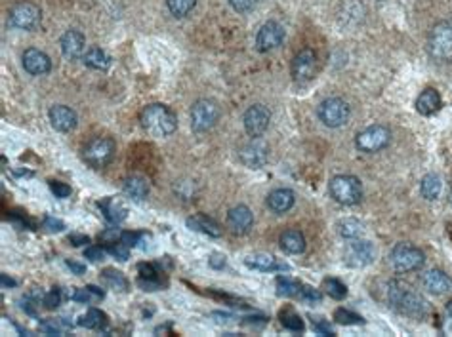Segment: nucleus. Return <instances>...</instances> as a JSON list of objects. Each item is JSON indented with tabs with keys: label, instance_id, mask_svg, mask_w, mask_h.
I'll list each match as a JSON object with an SVG mask.
<instances>
[{
	"label": "nucleus",
	"instance_id": "de8ad7c7",
	"mask_svg": "<svg viewBox=\"0 0 452 337\" xmlns=\"http://www.w3.org/2000/svg\"><path fill=\"white\" fill-rule=\"evenodd\" d=\"M44 227L48 231H52V233H60V231L65 229V223L61 221V219H55V217H46L44 219Z\"/></svg>",
	"mask_w": 452,
	"mask_h": 337
},
{
	"label": "nucleus",
	"instance_id": "58836bf2",
	"mask_svg": "<svg viewBox=\"0 0 452 337\" xmlns=\"http://www.w3.org/2000/svg\"><path fill=\"white\" fill-rule=\"evenodd\" d=\"M334 320H336L338 324H345V326L365 322V318L359 317V315H355V312H351V310L347 309H338L336 312H334Z\"/></svg>",
	"mask_w": 452,
	"mask_h": 337
},
{
	"label": "nucleus",
	"instance_id": "aec40b11",
	"mask_svg": "<svg viewBox=\"0 0 452 337\" xmlns=\"http://www.w3.org/2000/svg\"><path fill=\"white\" fill-rule=\"evenodd\" d=\"M50 122L60 132H71L77 126L79 118H77V113L73 109L65 107V105H54L50 109Z\"/></svg>",
	"mask_w": 452,
	"mask_h": 337
},
{
	"label": "nucleus",
	"instance_id": "4468645a",
	"mask_svg": "<svg viewBox=\"0 0 452 337\" xmlns=\"http://www.w3.org/2000/svg\"><path fill=\"white\" fill-rule=\"evenodd\" d=\"M243 122L246 134L252 135V137H260V135L265 134V130L270 128L271 113L263 105H252V107L246 109Z\"/></svg>",
	"mask_w": 452,
	"mask_h": 337
},
{
	"label": "nucleus",
	"instance_id": "ddd939ff",
	"mask_svg": "<svg viewBox=\"0 0 452 337\" xmlns=\"http://www.w3.org/2000/svg\"><path fill=\"white\" fill-rule=\"evenodd\" d=\"M239 158L244 166L256 170L262 168L263 164L270 158V147L267 143L260 139V137H252V142H248L241 151H239Z\"/></svg>",
	"mask_w": 452,
	"mask_h": 337
},
{
	"label": "nucleus",
	"instance_id": "7c9ffc66",
	"mask_svg": "<svg viewBox=\"0 0 452 337\" xmlns=\"http://www.w3.org/2000/svg\"><path fill=\"white\" fill-rule=\"evenodd\" d=\"M102 278H103V282L107 284L111 290H115V291L128 290V280H126V277H124L122 273H119V270L105 269L102 273Z\"/></svg>",
	"mask_w": 452,
	"mask_h": 337
},
{
	"label": "nucleus",
	"instance_id": "c756f323",
	"mask_svg": "<svg viewBox=\"0 0 452 337\" xmlns=\"http://www.w3.org/2000/svg\"><path fill=\"white\" fill-rule=\"evenodd\" d=\"M79 324L84 326V328H90V330H102L103 326L107 324V317H105V312L98 309H90L86 315H82L79 318Z\"/></svg>",
	"mask_w": 452,
	"mask_h": 337
},
{
	"label": "nucleus",
	"instance_id": "09e8293b",
	"mask_svg": "<svg viewBox=\"0 0 452 337\" xmlns=\"http://www.w3.org/2000/svg\"><path fill=\"white\" fill-rule=\"evenodd\" d=\"M121 235L122 233H119L117 229H109V231H105L102 236H100V240H103V242L109 246V244H115L117 240H121Z\"/></svg>",
	"mask_w": 452,
	"mask_h": 337
},
{
	"label": "nucleus",
	"instance_id": "412c9836",
	"mask_svg": "<svg viewBox=\"0 0 452 337\" xmlns=\"http://www.w3.org/2000/svg\"><path fill=\"white\" fill-rule=\"evenodd\" d=\"M244 263L248 265L250 269L263 270V273H273V270H288L291 267L283 261H279L275 256L270 254H254L244 259Z\"/></svg>",
	"mask_w": 452,
	"mask_h": 337
},
{
	"label": "nucleus",
	"instance_id": "2f4dec72",
	"mask_svg": "<svg viewBox=\"0 0 452 337\" xmlns=\"http://www.w3.org/2000/svg\"><path fill=\"white\" fill-rule=\"evenodd\" d=\"M338 233L340 236H344V238H359V236L363 235V225L357 219H353V217H345L342 221H338Z\"/></svg>",
	"mask_w": 452,
	"mask_h": 337
},
{
	"label": "nucleus",
	"instance_id": "dca6fc26",
	"mask_svg": "<svg viewBox=\"0 0 452 337\" xmlns=\"http://www.w3.org/2000/svg\"><path fill=\"white\" fill-rule=\"evenodd\" d=\"M61 52L67 60H79V57H84V48H86V39L81 31H74V29H69L63 33L61 36Z\"/></svg>",
	"mask_w": 452,
	"mask_h": 337
},
{
	"label": "nucleus",
	"instance_id": "423d86ee",
	"mask_svg": "<svg viewBox=\"0 0 452 337\" xmlns=\"http://www.w3.org/2000/svg\"><path fill=\"white\" fill-rule=\"evenodd\" d=\"M350 105L342 97H326L321 102L317 109L319 121L323 122L326 128H340L350 121Z\"/></svg>",
	"mask_w": 452,
	"mask_h": 337
},
{
	"label": "nucleus",
	"instance_id": "f3484780",
	"mask_svg": "<svg viewBox=\"0 0 452 337\" xmlns=\"http://www.w3.org/2000/svg\"><path fill=\"white\" fill-rule=\"evenodd\" d=\"M254 225V216L250 212L248 206H235L230 209L227 214V227L231 229L233 235H246Z\"/></svg>",
	"mask_w": 452,
	"mask_h": 337
},
{
	"label": "nucleus",
	"instance_id": "bb28decb",
	"mask_svg": "<svg viewBox=\"0 0 452 337\" xmlns=\"http://www.w3.org/2000/svg\"><path fill=\"white\" fill-rule=\"evenodd\" d=\"M122 189H124V193H126L132 200H143V198L149 195V183L145 181L143 177L132 176L124 179Z\"/></svg>",
	"mask_w": 452,
	"mask_h": 337
},
{
	"label": "nucleus",
	"instance_id": "a18cd8bd",
	"mask_svg": "<svg viewBox=\"0 0 452 337\" xmlns=\"http://www.w3.org/2000/svg\"><path fill=\"white\" fill-rule=\"evenodd\" d=\"M145 235H142V233H122L121 235V242H124L126 244V246H132V248H134V246H138V244H142V238Z\"/></svg>",
	"mask_w": 452,
	"mask_h": 337
},
{
	"label": "nucleus",
	"instance_id": "a211bd4d",
	"mask_svg": "<svg viewBox=\"0 0 452 337\" xmlns=\"http://www.w3.org/2000/svg\"><path fill=\"white\" fill-rule=\"evenodd\" d=\"M21 60H23L25 71H27L29 74H34V76L50 73V69H52L50 57H48L42 50H39V48H29V50H25V54H23Z\"/></svg>",
	"mask_w": 452,
	"mask_h": 337
},
{
	"label": "nucleus",
	"instance_id": "b1692460",
	"mask_svg": "<svg viewBox=\"0 0 452 337\" xmlns=\"http://www.w3.org/2000/svg\"><path fill=\"white\" fill-rule=\"evenodd\" d=\"M100 209L103 212L105 219H107L109 223H115V225L124 221V219H126V214H128V212H126V206H124L121 200L113 198V196L103 198L102 202H100Z\"/></svg>",
	"mask_w": 452,
	"mask_h": 337
},
{
	"label": "nucleus",
	"instance_id": "20e7f679",
	"mask_svg": "<svg viewBox=\"0 0 452 337\" xmlns=\"http://www.w3.org/2000/svg\"><path fill=\"white\" fill-rule=\"evenodd\" d=\"M331 196L342 206H353L361 202L363 187L355 176H334L328 183Z\"/></svg>",
	"mask_w": 452,
	"mask_h": 337
},
{
	"label": "nucleus",
	"instance_id": "c85d7f7f",
	"mask_svg": "<svg viewBox=\"0 0 452 337\" xmlns=\"http://www.w3.org/2000/svg\"><path fill=\"white\" fill-rule=\"evenodd\" d=\"M441 179L435 174H427V176L422 179L420 183V193L424 196L425 200H435L439 195H441Z\"/></svg>",
	"mask_w": 452,
	"mask_h": 337
},
{
	"label": "nucleus",
	"instance_id": "9d476101",
	"mask_svg": "<svg viewBox=\"0 0 452 337\" xmlns=\"http://www.w3.org/2000/svg\"><path fill=\"white\" fill-rule=\"evenodd\" d=\"M41 8H36L31 2H23V4H18L10 10L8 14V21L10 25L15 29H21V31H33V29L39 27L41 23Z\"/></svg>",
	"mask_w": 452,
	"mask_h": 337
},
{
	"label": "nucleus",
	"instance_id": "5701e85b",
	"mask_svg": "<svg viewBox=\"0 0 452 337\" xmlns=\"http://www.w3.org/2000/svg\"><path fill=\"white\" fill-rule=\"evenodd\" d=\"M441 103L443 102H441V95H439L437 90L425 88L424 92L418 95V99H416V111H418L420 115L432 116L441 109Z\"/></svg>",
	"mask_w": 452,
	"mask_h": 337
},
{
	"label": "nucleus",
	"instance_id": "8fccbe9b",
	"mask_svg": "<svg viewBox=\"0 0 452 337\" xmlns=\"http://www.w3.org/2000/svg\"><path fill=\"white\" fill-rule=\"evenodd\" d=\"M313 328L319 331V333H323V336H334V330L331 328V324H326L324 320H313Z\"/></svg>",
	"mask_w": 452,
	"mask_h": 337
},
{
	"label": "nucleus",
	"instance_id": "c9c22d12",
	"mask_svg": "<svg viewBox=\"0 0 452 337\" xmlns=\"http://www.w3.org/2000/svg\"><path fill=\"white\" fill-rule=\"evenodd\" d=\"M195 4L197 0H166V6L174 18H185L187 14H191Z\"/></svg>",
	"mask_w": 452,
	"mask_h": 337
},
{
	"label": "nucleus",
	"instance_id": "49530a36",
	"mask_svg": "<svg viewBox=\"0 0 452 337\" xmlns=\"http://www.w3.org/2000/svg\"><path fill=\"white\" fill-rule=\"evenodd\" d=\"M300 299H304V301H310V303H319L321 301V294L317 290H313L310 286H304V290H302V296Z\"/></svg>",
	"mask_w": 452,
	"mask_h": 337
},
{
	"label": "nucleus",
	"instance_id": "603ef678",
	"mask_svg": "<svg viewBox=\"0 0 452 337\" xmlns=\"http://www.w3.org/2000/svg\"><path fill=\"white\" fill-rule=\"evenodd\" d=\"M69 242L73 246H84V244H90V238L86 235H71L69 236Z\"/></svg>",
	"mask_w": 452,
	"mask_h": 337
},
{
	"label": "nucleus",
	"instance_id": "f03ea898",
	"mask_svg": "<svg viewBox=\"0 0 452 337\" xmlns=\"http://www.w3.org/2000/svg\"><path fill=\"white\" fill-rule=\"evenodd\" d=\"M142 126L155 137H166L178 128V118L166 105L151 103L142 111Z\"/></svg>",
	"mask_w": 452,
	"mask_h": 337
},
{
	"label": "nucleus",
	"instance_id": "a19ab883",
	"mask_svg": "<svg viewBox=\"0 0 452 337\" xmlns=\"http://www.w3.org/2000/svg\"><path fill=\"white\" fill-rule=\"evenodd\" d=\"M61 299H63V296H61V290H58V288H54L52 291H48L46 296L42 297V305L46 307V309H55V307H60Z\"/></svg>",
	"mask_w": 452,
	"mask_h": 337
},
{
	"label": "nucleus",
	"instance_id": "6e6552de",
	"mask_svg": "<svg viewBox=\"0 0 452 337\" xmlns=\"http://www.w3.org/2000/svg\"><path fill=\"white\" fill-rule=\"evenodd\" d=\"M115 156V142L109 137H94L92 142L86 143L82 149V158L90 164L92 168H103Z\"/></svg>",
	"mask_w": 452,
	"mask_h": 337
},
{
	"label": "nucleus",
	"instance_id": "a878e982",
	"mask_svg": "<svg viewBox=\"0 0 452 337\" xmlns=\"http://www.w3.org/2000/svg\"><path fill=\"white\" fill-rule=\"evenodd\" d=\"M187 227H191L193 231H199V233H204V235L214 236V238L222 236V227L214 219H210V217L203 216V214L190 217L187 219Z\"/></svg>",
	"mask_w": 452,
	"mask_h": 337
},
{
	"label": "nucleus",
	"instance_id": "0eeeda50",
	"mask_svg": "<svg viewBox=\"0 0 452 337\" xmlns=\"http://www.w3.org/2000/svg\"><path fill=\"white\" fill-rule=\"evenodd\" d=\"M392 143V130L382 124L368 126L363 132H359L355 137V145L363 153H378Z\"/></svg>",
	"mask_w": 452,
	"mask_h": 337
},
{
	"label": "nucleus",
	"instance_id": "864d4df0",
	"mask_svg": "<svg viewBox=\"0 0 452 337\" xmlns=\"http://www.w3.org/2000/svg\"><path fill=\"white\" fill-rule=\"evenodd\" d=\"M210 267H214V269H223L225 267V256H212L210 257Z\"/></svg>",
	"mask_w": 452,
	"mask_h": 337
},
{
	"label": "nucleus",
	"instance_id": "ea45409f",
	"mask_svg": "<svg viewBox=\"0 0 452 337\" xmlns=\"http://www.w3.org/2000/svg\"><path fill=\"white\" fill-rule=\"evenodd\" d=\"M107 252L113 257H117L119 261H126V259H128V246L124 242H121V240L115 244H109Z\"/></svg>",
	"mask_w": 452,
	"mask_h": 337
},
{
	"label": "nucleus",
	"instance_id": "393cba45",
	"mask_svg": "<svg viewBox=\"0 0 452 337\" xmlns=\"http://www.w3.org/2000/svg\"><path fill=\"white\" fill-rule=\"evenodd\" d=\"M279 242H281V248L286 254H292V256H298V254H302L305 249V236L302 231L298 229L284 231Z\"/></svg>",
	"mask_w": 452,
	"mask_h": 337
},
{
	"label": "nucleus",
	"instance_id": "72a5a7b5",
	"mask_svg": "<svg viewBox=\"0 0 452 337\" xmlns=\"http://www.w3.org/2000/svg\"><path fill=\"white\" fill-rule=\"evenodd\" d=\"M103 290L100 288H95V286H86V288H82V290H77L73 294L74 301H81V303H95V301H100L103 299Z\"/></svg>",
	"mask_w": 452,
	"mask_h": 337
},
{
	"label": "nucleus",
	"instance_id": "7ed1b4c3",
	"mask_svg": "<svg viewBox=\"0 0 452 337\" xmlns=\"http://www.w3.org/2000/svg\"><path fill=\"white\" fill-rule=\"evenodd\" d=\"M427 52L439 63H452V21H439L427 34Z\"/></svg>",
	"mask_w": 452,
	"mask_h": 337
},
{
	"label": "nucleus",
	"instance_id": "6e6d98bb",
	"mask_svg": "<svg viewBox=\"0 0 452 337\" xmlns=\"http://www.w3.org/2000/svg\"><path fill=\"white\" fill-rule=\"evenodd\" d=\"M2 284H4V286H15L14 280H12V278H8L6 275H2Z\"/></svg>",
	"mask_w": 452,
	"mask_h": 337
},
{
	"label": "nucleus",
	"instance_id": "e433bc0d",
	"mask_svg": "<svg viewBox=\"0 0 452 337\" xmlns=\"http://www.w3.org/2000/svg\"><path fill=\"white\" fill-rule=\"evenodd\" d=\"M41 330L44 333H50V336H61L65 333L67 330H71V324H67L63 318H50V320H44L41 324Z\"/></svg>",
	"mask_w": 452,
	"mask_h": 337
},
{
	"label": "nucleus",
	"instance_id": "9b49d317",
	"mask_svg": "<svg viewBox=\"0 0 452 337\" xmlns=\"http://www.w3.org/2000/svg\"><path fill=\"white\" fill-rule=\"evenodd\" d=\"M317 71V55L310 48L300 50L292 60L291 73L296 82H310Z\"/></svg>",
	"mask_w": 452,
	"mask_h": 337
},
{
	"label": "nucleus",
	"instance_id": "79ce46f5",
	"mask_svg": "<svg viewBox=\"0 0 452 337\" xmlns=\"http://www.w3.org/2000/svg\"><path fill=\"white\" fill-rule=\"evenodd\" d=\"M258 0H230L231 8L235 10V12H239V14H246V12H250L252 8L256 6Z\"/></svg>",
	"mask_w": 452,
	"mask_h": 337
},
{
	"label": "nucleus",
	"instance_id": "4be33fe9",
	"mask_svg": "<svg viewBox=\"0 0 452 337\" xmlns=\"http://www.w3.org/2000/svg\"><path fill=\"white\" fill-rule=\"evenodd\" d=\"M296 202V196L291 189H275L267 196V206L275 214H286Z\"/></svg>",
	"mask_w": 452,
	"mask_h": 337
},
{
	"label": "nucleus",
	"instance_id": "4d7b16f0",
	"mask_svg": "<svg viewBox=\"0 0 452 337\" xmlns=\"http://www.w3.org/2000/svg\"><path fill=\"white\" fill-rule=\"evenodd\" d=\"M446 312H448V317H452V299L446 303Z\"/></svg>",
	"mask_w": 452,
	"mask_h": 337
},
{
	"label": "nucleus",
	"instance_id": "f257e3e1",
	"mask_svg": "<svg viewBox=\"0 0 452 337\" xmlns=\"http://www.w3.org/2000/svg\"><path fill=\"white\" fill-rule=\"evenodd\" d=\"M387 299L393 309L399 310L401 315L412 318H424L430 312V303L424 297L412 290L411 286L393 280L387 286Z\"/></svg>",
	"mask_w": 452,
	"mask_h": 337
},
{
	"label": "nucleus",
	"instance_id": "f704fd0d",
	"mask_svg": "<svg viewBox=\"0 0 452 337\" xmlns=\"http://www.w3.org/2000/svg\"><path fill=\"white\" fill-rule=\"evenodd\" d=\"M281 324H283L286 330L291 331H304V320L300 318V315H296L292 309H284L281 310Z\"/></svg>",
	"mask_w": 452,
	"mask_h": 337
},
{
	"label": "nucleus",
	"instance_id": "39448f33",
	"mask_svg": "<svg viewBox=\"0 0 452 337\" xmlns=\"http://www.w3.org/2000/svg\"><path fill=\"white\" fill-rule=\"evenodd\" d=\"M392 265L395 267L397 273H412V270H418L424 267L425 256L424 252L416 246L406 242L395 244V248L390 254Z\"/></svg>",
	"mask_w": 452,
	"mask_h": 337
},
{
	"label": "nucleus",
	"instance_id": "1a4fd4ad",
	"mask_svg": "<svg viewBox=\"0 0 452 337\" xmlns=\"http://www.w3.org/2000/svg\"><path fill=\"white\" fill-rule=\"evenodd\" d=\"M220 118V107L212 99H199L191 107V128L195 132H208L216 126Z\"/></svg>",
	"mask_w": 452,
	"mask_h": 337
},
{
	"label": "nucleus",
	"instance_id": "5fc2aeb1",
	"mask_svg": "<svg viewBox=\"0 0 452 337\" xmlns=\"http://www.w3.org/2000/svg\"><path fill=\"white\" fill-rule=\"evenodd\" d=\"M67 267L71 270H73L74 275H84V270H86V267H84V265L74 263V261H71V259H69V261H67Z\"/></svg>",
	"mask_w": 452,
	"mask_h": 337
},
{
	"label": "nucleus",
	"instance_id": "c03bdc74",
	"mask_svg": "<svg viewBox=\"0 0 452 337\" xmlns=\"http://www.w3.org/2000/svg\"><path fill=\"white\" fill-rule=\"evenodd\" d=\"M84 257L86 259H90V261H103V257H105V249L102 248V246H90V248H86V252H84Z\"/></svg>",
	"mask_w": 452,
	"mask_h": 337
},
{
	"label": "nucleus",
	"instance_id": "cd10ccee",
	"mask_svg": "<svg viewBox=\"0 0 452 337\" xmlns=\"http://www.w3.org/2000/svg\"><path fill=\"white\" fill-rule=\"evenodd\" d=\"M84 65H88L90 69H95V71H107L109 65H111V57H109L102 48H90L86 54H84Z\"/></svg>",
	"mask_w": 452,
	"mask_h": 337
},
{
	"label": "nucleus",
	"instance_id": "4c0bfd02",
	"mask_svg": "<svg viewBox=\"0 0 452 337\" xmlns=\"http://www.w3.org/2000/svg\"><path fill=\"white\" fill-rule=\"evenodd\" d=\"M324 290L331 297L334 299H344L347 296V288H345V284H342L336 278H326L324 280Z\"/></svg>",
	"mask_w": 452,
	"mask_h": 337
},
{
	"label": "nucleus",
	"instance_id": "3c124183",
	"mask_svg": "<svg viewBox=\"0 0 452 337\" xmlns=\"http://www.w3.org/2000/svg\"><path fill=\"white\" fill-rule=\"evenodd\" d=\"M140 275H142V278H157V275H159V273H157V269L151 263L149 265L143 263V265H140Z\"/></svg>",
	"mask_w": 452,
	"mask_h": 337
},
{
	"label": "nucleus",
	"instance_id": "473e14b6",
	"mask_svg": "<svg viewBox=\"0 0 452 337\" xmlns=\"http://www.w3.org/2000/svg\"><path fill=\"white\" fill-rule=\"evenodd\" d=\"M277 290L279 296L284 297H300L302 296V290H304V286L296 280H292V278L286 277H279L277 278Z\"/></svg>",
	"mask_w": 452,
	"mask_h": 337
},
{
	"label": "nucleus",
	"instance_id": "f8f14e48",
	"mask_svg": "<svg viewBox=\"0 0 452 337\" xmlns=\"http://www.w3.org/2000/svg\"><path fill=\"white\" fill-rule=\"evenodd\" d=\"M284 41V27L277 21H267V23H263L260 31L256 34V48L258 52H271V50H275L283 44Z\"/></svg>",
	"mask_w": 452,
	"mask_h": 337
},
{
	"label": "nucleus",
	"instance_id": "37998d69",
	"mask_svg": "<svg viewBox=\"0 0 452 337\" xmlns=\"http://www.w3.org/2000/svg\"><path fill=\"white\" fill-rule=\"evenodd\" d=\"M50 189L54 193L58 198H67L71 195V187H69L67 183H61V181H50Z\"/></svg>",
	"mask_w": 452,
	"mask_h": 337
},
{
	"label": "nucleus",
	"instance_id": "2eb2a0df",
	"mask_svg": "<svg viewBox=\"0 0 452 337\" xmlns=\"http://www.w3.org/2000/svg\"><path fill=\"white\" fill-rule=\"evenodd\" d=\"M374 257H376L374 244L368 240H361V242L350 244V248L345 252V263L351 267H365L374 261Z\"/></svg>",
	"mask_w": 452,
	"mask_h": 337
},
{
	"label": "nucleus",
	"instance_id": "13d9d810",
	"mask_svg": "<svg viewBox=\"0 0 452 337\" xmlns=\"http://www.w3.org/2000/svg\"><path fill=\"white\" fill-rule=\"evenodd\" d=\"M448 196H451V204H452V187H451V195H448Z\"/></svg>",
	"mask_w": 452,
	"mask_h": 337
},
{
	"label": "nucleus",
	"instance_id": "6ab92c4d",
	"mask_svg": "<svg viewBox=\"0 0 452 337\" xmlns=\"http://www.w3.org/2000/svg\"><path fill=\"white\" fill-rule=\"evenodd\" d=\"M422 284H424L425 290H430L432 294H448V291H452V278L441 269H432L424 273Z\"/></svg>",
	"mask_w": 452,
	"mask_h": 337
}]
</instances>
